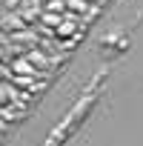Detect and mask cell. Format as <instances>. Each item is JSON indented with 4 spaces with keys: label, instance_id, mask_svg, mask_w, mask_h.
Returning a JSON list of instances; mask_svg holds the SVG:
<instances>
[{
    "label": "cell",
    "instance_id": "8992f818",
    "mask_svg": "<svg viewBox=\"0 0 143 146\" xmlns=\"http://www.w3.org/2000/svg\"><path fill=\"white\" fill-rule=\"evenodd\" d=\"M0 115H9V112H6V109H3V106H0Z\"/></svg>",
    "mask_w": 143,
    "mask_h": 146
},
{
    "label": "cell",
    "instance_id": "6da1fadb",
    "mask_svg": "<svg viewBox=\"0 0 143 146\" xmlns=\"http://www.w3.org/2000/svg\"><path fill=\"white\" fill-rule=\"evenodd\" d=\"M29 95H23V92H17L15 89V83H0V100H9V103H20V100H26Z\"/></svg>",
    "mask_w": 143,
    "mask_h": 146
},
{
    "label": "cell",
    "instance_id": "3957f363",
    "mask_svg": "<svg viewBox=\"0 0 143 146\" xmlns=\"http://www.w3.org/2000/svg\"><path fill=\"white\" fill-rule=\"evenodd\" d=\"M15 72H29V75H32L34 66H32L29 60H23V57H20V60H15Z\"/></svg>",
    "mask_w": 143,
    "mask_h": 146
},
{
    "label": "cell",
    "instance_id": "5b68a950",
    "mask_svg": "<svg viewBox=\"0 0 143 146\" xmlns=\"http://www.w3.org/2000/svg\"><path fill=\"white\" fill-rule=\"evenodd\" d=\"M54 9H63V0H49L46 3V12H54Z\"/></svg>",
    "mask_w": 143,
    "mask_h": 146
},
{
    "label": "cell",
    "instance_id": "277c9868",
    "mask_svg": "<svg viewBox=\"0 0 143 146\" xmlns=\"http://www.w3.org/2000/svg\"><path fill=\"white\" fill-rule=\"evenodd\" d=\"M29 63H34V66H46L49 60H46V54H40V52H32V54H29Z\"/></svg>",
    "mask_w": 143,
    "mask_h": 146
},
{
    "label": "cell",
    "instance_id": "7a4b0ae2",
    "mask_svg": "<svg viewBox=\"0 0 143 146\" xmlns=\"http://www.w3.org/2000/svg\"><path fill=\"white\" fill-rule=\"evenodd\" d=\"M63 9H69L72 15H80V12H89V3L86 0H63Z\"/></svg>",
    "mask_w": 143,
    "mask_h": 146
}]
</instances>
